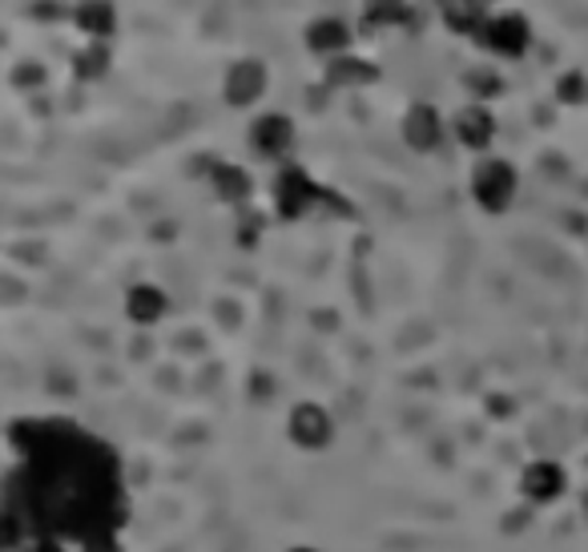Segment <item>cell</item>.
<instances>
[{"mask_svg":"<svg viewBox=\"0 0 588 552\" xmlns=\"http://www.w3.org/2000/svg\"><path fill=\"white\" fill-rule=\"evenodd\" d=\"M516 165L504 162V158H483L476 170H471V198L480 202V210L488 214H504L516 198Z\"/></svg>","mask_w":588,"mask_h":552,"instance_id":"1","label":"cell"},{"mask_svg":"<svg viewBox=\"0 0 588 552\" xmlns=\"http://www.w3.org/2000/svg\"><path fill=\"white\" fill-rule=\"evenodd\" d=\"M286 435H291V444L303 447V452H323V447H330V440H335V415L315 400L294 403L291 420H286Z\"/></svg>","mask_w":588,"mask_h":552,"instance_id":"2","label":"cell"},{"mask_svg":"<svg viewBox=\"0 0 588 552\" xmlns=\"http://www.w3.org/2000/svg\"><path fill=\"white\" fill-rule=\"evenodd\" d=\"M323 198V190L311 174H306L303 165H283L279 177H274V206L283 218H303L315 202Z\"/></svg>","mask_w":588,"mask_h":552,"instance_id":"3","label":"cell"},{"mask_svg":"<svg viewBox=\"0 0 588 552\" xmlns=\"http://www.w3.org/2000/svg\"><path fill=\"white\" fill-rule=\"evenodd\" d=\"M483 48H492V53H500V57H524L529 53V41H532V29L529 21L520 17V12H500V17H488L480 29V36H476Z\"/></svg>","mask_w":588,"mask_h":552,"instance_id":"4","label":"cell"},{"mask_svg":"<svg viewBox=\"0 0 588 552\" xmlns=\"http://www.w3.org/2000/svg\"><path fill=\"white\" fill-rule=\"evenodd\" d=\"M266 85H271V73H266V65H262L259 57L235 61V65H230V73H226V82H222L226 106H230V109H250L254 101H262Z\"/></svg>","mask_w":588,"mask_h":552,"instance_id":"5","label":"cell"},{"mask_svg":"<svg viewBox=\"0 0 588 552\" xmlns=\"http://www.w3.org/2000/svg\"><path fill=\"white\" fill-rule=\"evenodd\" d=\"M294 145V121L283 113H262V118L250 121V150L266 158V162H279L286 158V150Z\"/></svg>","mask_w":588,"mask_h":552,"instance_id":"6","label":"cell"},{"mask_svg":"<svg viewBox=\"0 0 588 552\" xmlns=\"http://www.w3.org/2000/svg\"><path fill=\"white\" fill-rule=\"evenodd\" d=\"M403 141H407L415 153L436 150L439 141H444V118H439V109L427 106V101L407 109V113H403Z\"/></svg>","mask_w":588,"mask_h":552,"instance_id":"7","label":"cell"},{"mask_svg":"<svg viewBox=\"0 0 588 552\" xmlns=\"http://www.w3.org/2000/svg\"><path fill=\"white\" fill-rule=\"evenodd\" d=\"M565 484H568V476L560 464L536 459V464H529L524 476H520V493H524V500H532V505H553L556 496L565 493Z\"/></svg>","mask_w":588,"mask_h":552,"instance_id":"8","label":"cell"},{"mask_svg":"<svg viewBox=\"0 0 588 552\" xmlns=\"http://www.w3.org/2000/svg\"><path fill=\"white\" fill-rule=\"evenodd\" d=\"M306 48L315 57H342L351 48V24L339 21V17H318V21L306 24Z\"/></svg>","mask_w":588,"mask_h":552,"instance_id":"9","label":"cell"},{"mask_svg":"<svg viewBox=\"0 0 588 552\" xmlns=\"http://www.w3.org/2000/svg\"><path fill=\"white\" fill-rule=\"evenodd\" d=\"M451 130H456L459 145H468V150H488L496 138V118L488 113V106L483 101H476V106H464L456 113V121H451Z\"/></svg>","mask_w":588,"mask_h":552,"instance_id":"10","label":"cell"},{"mask_svg":"<svg viewBox=\"0 0 588 552\" xmlns=\"http://www.w3.org/2000/svg\"><path fill=\"white\" fill-rule=\"evenodd\" d=\"M165 306H170V299H165V291L153 286V282H138V286H130V294H126V315H130L138 327H153V323L165 315Z\"/></svg>","mask_w":588,"mask_h":552,"instance_id":"11","label":"cell"},{"mask_svg":"<svg viewBox=\"0 0 588 552\" xmlns=\"http://www.w3.org/2000/svg\"><path fill=\"white\" fill-rule=\"evenodd\" d=\"M73 21H77V29L85 36H94V41H106V36L118 33V9L109 0H81L73 9Z\"/></svg>","mask_w":588,"mask_h":552,"instance_id":"12","label":"cell"},{"mask_svg":"<svg viewBox=\"0 0 588 552\" xmlns=\"http://www.w3.org/2000/svg\"><path fill=\"white\" fill-rule=\"evenodd\" d=\"M210 186H214V194L226 202V206H242V202L254 194V177L242 170V165H235V162H222L218 170L210 174Z\"/></svg>","mask_w":588,"mask_h":552,"instance_id":"13","label":"cell"},{"mask_svg":"<svg viewBox=\"0 0 588 552\" xmlns=\"http://www.w3.org/2000/svg\"><path fill=\"white\" fill-rule=\"evenodd\" d=\"M379 77V69L371 65V61L355 57V53H342V57H335L327 65V85H335V89H355V85H371Z\"/></svg>","mask_w":588,"mask_h":552,"instance_id":"14","label":"cell"},{"mask_svg":"<svg viewBox=\"0 0 588 552\" xmlns=\"http://www.w3.org/2000/svg\"><path fill=\"white\" fill-rule=\"evenodd\" d=\"M363 17L371 24H403L412 9H407V0H363Z\"/></svg>","mask_w":588,"mask_h":552,"instance_id":"15","label":"cell"},{"mask_svg":"<svg viewBox=\"0 0 588 552\" xmlns=\"http://www.w3.org/2000/svg\"><path fill=\"white\" fill-rule=\"evenodd\" d=\"M77 77L81 82H89V77H101V73L109 69V48L106 45H94V48H85V53H77Z\"/></svg>","mask_w":588,"mask_h":552,"instance_id":"16","label":"cell"},{"mask_svg":"<svg viewBox=\"0 0 588 552\" xmlns=\"http://www.w3.org/2000/svg\"><path fill=\"white\" fill-rule=\"evenodd\" d=\"M556 97L565 101V106H585L588 101V82H585V73H565L560 82H556Z\"/></svg>","mask_w":588,"mask_h":552,"instance_id":"17","label":"cell"},{"mask_svg":"<svg viewBox=\"0 0 588 552\" xmlns=\"http://www.w3.org/2000/svg\"><path fill=\"white\" fill-rule=\"evenodd\" d=\"M464 82H468V89L476 97H496V94H500V77H496L492 69H471Z\"/></svg>","mask_w":588,"mask_h":552,"instance_id":"18","label":"cell"},{"mask_svg":"<svg viewBox=\"0 0 588 552\" xmlns=\"http://www.w3.org/2000/svg\"><path fill=\"white\" fill-rule=\"evenodd\" d=\"M81 552H126L118 541V532H94V537H85Z\"/></svg>","mask_w":588,"mask_h":552,"instance_id":"19","label":"cell"},{"mask_svg":"<svg viewBox=\"0 0 588 552\" xmlns=\"http://www.w3.org/2000/svg\"><path fill=\"white\" fill-rule=\"evenodd\" d=\"M12 82L21 85V89H36V85L45 82V69H41V65H17Z\"/></svg>","mask_w":588,"mask_h":552,"instance_id":"20","label":"cell"},{"mask_svg":"<svg viewBox=\"0 0 588 552\" xmlns=\"http://www.w3.org/2000/svg\"><path fill=\"white\" fill-rule=\"evenodd\" d=\"M29 552H65V544H61V541H53V537H45V541H36Z\"/></svg>","mask_w":588,"mask_h":552,"instance_id":"21","label":"cell"},{"mask_svg":"<svg viewBox=\"0 0 588 552\" xmlns=\"http://www.w3.org/2000/svg\"><path fill=\"white\" fill-rule=\"evenodd\" d=\"M464 4H471V9H480V12H483L488 4H492V0H464Z\"/></svg>","mask_w":588,"mask_h":552,"instance_id":"22","label":"cell"},{"mask_svg":"<svg viewBox=\"0 0 588 552\" xmlns=\"http://www.w3.org/2000/svg\"><path fill=\"white\" fill-rule=\"evenodd\" d=\"M286 552H323V549H311V544H294V549H286Z\"/></svg>","mask_w":588,"mask_h":552,"instance_id":"23","label":"cell"}]
</instances>
